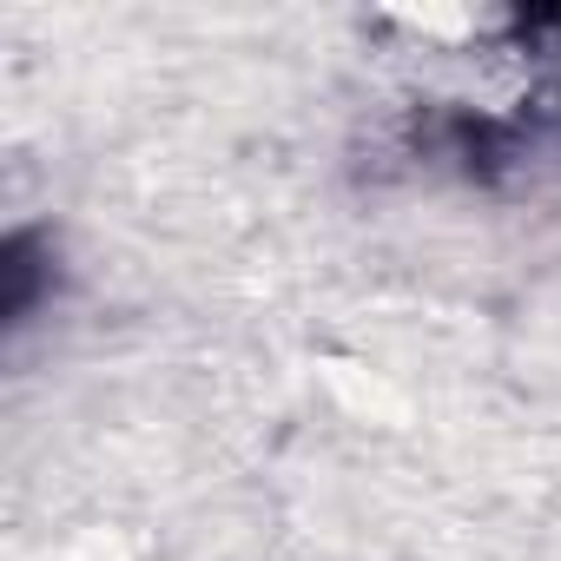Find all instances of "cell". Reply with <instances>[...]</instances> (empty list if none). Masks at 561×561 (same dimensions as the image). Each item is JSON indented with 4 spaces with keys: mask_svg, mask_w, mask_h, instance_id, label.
Wrapping results in <instances>:
<instances>
[{
    "mask_svg": "<svg viewBox=\"0 0 561 561\" xmlns=\"http://www.w3.org/2000/svg\"><path fill=\"white\" fill-rule=\"evenodd\" d=\"M41 298V257H34V238H14L8 244V318L21 324Z\"/></svg>",
    "mask_w": 561,
    "mask_h": 561,
    "instance_id": "1",
    "label": "cell"
}]
</instances>
